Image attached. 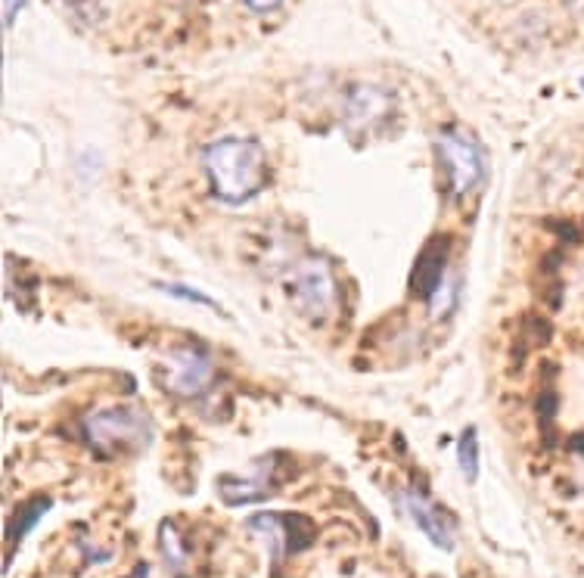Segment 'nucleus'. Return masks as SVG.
Masks as SVG:
<instances>
[{
    "mask_svg": "<svg viewBox=\"0 0 584 578\" xmlns=\"http://www.w3.org/2000/svg\"><path fill=\"white\" fill-rule=\"evenodd\" d=\"M435 150L442 156V165L447 171V184L454 196H466L485 184V153L473 134L466 128H442L435 137Z\"/></svg>",
    "mask_w": 584,
    "mask_h": 578,
    "instance_id": "obj_3",
    "label": "nucleus"
},
{
    "mask_svg": "<svg viewBox=\"0 0 584 578\" xmlns=\"http://www.w3.org/2000/svg\"><path fill=\"white\" fill-rule=\"evenodd\" d=\"M215 379V364L200 346H180L169 355V389L180 398H196Z\"/></svg>",
    "mask_w": 584,
    "mask_h": 578,
    "instance_id": "obj_5",
    "label": "nucleus"
},
{
    "mask_svg": "<svg viewBox=\"0 0 584 578\" xmlns=\"http://www.w3.org/2000/svg\"><path fill=\"white\" fill-rule=\"evenodd\" d=\"M162 293H169L174 295V299H184V302H193V305H206V308H215L218 311V302L211 299V295L206 293H200V289H193V286H187V284H156Z\"/></svg>",
    "mask_w": 584,
    "mask_h": 578,
    "instance_id": "obj_12",
    "label": "nucleus"
},
{
    "mask_svg": "<svg viewBox=\"0 0 584 578\" xmlns=\"http://www.w3.org/2000/svg\"><path fill=\"white\" fill-rule=\"evenodd\" d=\"M457 463H460V473H464L466 482H476V479H479V436H476V429H466L464 436H460Z\"/></svg>",
    "mask_w": 584,
    "mask_h": 578,
    "instance_id": "obj_11",
    "label": "nucleus"
},
{
    "mask_svg": "<svg viewBox=\"0 0 584 578\" xmlns=\"http://www.w3.org/2000/svg\"><path fill=\"white\" fill-rule=\"evenodd\" d=\"M28 0H4V26L10 28L13 22H16V16L22 13V6H26Z\"/></svg>",
    "mask_w": 584,
    "mask_h": 578,
    "instance_id": "obj_13",
    "label": "nucleus"
},
{
    "mask_svg": "<svg viewBox=\"0 0 584 578\" xmlns=\"http://www.w3.org/2000/svg\"><path fill=\"white\" fill-rule=\"evenodd\" d=\"M280 4H283V0H246V6L252 13H271V10H277Z\"/></svg>",
    "mask_w": 584,
    "mask_h": 578,
    "instance_id": "obj_14",
    "label": "nucleus"
},
{
    "mask_svg": "<svg viewBox=\"0 0 584 578\" xmlns=\"http://www.w3.org/2000/svg\"><path fill=\"white\" fill-rule=\"evenodd\" d=\"M85 436L97 454L118 458V454H138L153 442V423L140 408H103L85 417Z\"/></svg>",
    "mask_w": 584,
    "mask_h": 578,
    "instance_id": "obj_2",
    "label": "nucleus"
},
{
    "mask_svg": "<svg viewBox=\"0 0 584 578\" xmlns=\"http://www.w3.org/2000/svg\"><path fill=\"white\" fill-rule=\"evenodd\" d=\"M47 511H50V498H32V501H26V504H19V511L13 513V520L6 522V544L13 547L16 542H22Z\"/></svg>",
    "mask_w": 584,
    "mask_h": 578,
    "instance_id": "obj_10",
    "label": "nucleus"
},
{
    "mask_svg": "<svg viewBox=\"0 0 584 578\" xmlns=\"http://www.w3.org/2000/svg\"><path fill=\"white\" fill-rule=\"evenodd\" d=\"M392 109V97L379 88H354L348 97V121L354 128H374L379 119H385Z\"/></svg>",
    "mask_w": 584,
    "mask_h": 578,
    "instance_id": "obj_8",
    "label": "nucleus"
},
{
    "mask_svg": "<svg viewBox=\"0 0 584 578\" xmlns=\"http://www.w3.org/2000/svg\"><path fill=\"white\" fill-rule=\"evenodd\" d=\"M401 504H405V511L411 513V520L420 526V532L429 538L432 544L442 547V551H451L454 547V522L442 507L432 504L423 491H405L401 494Z\"/></svg>",
    "mask_w": 584,
    "mask_h": 578,
    "instance_id": "obj_6",
    "label": "nucleus"
},
{
    "mask_svg": "<svg viewBox=\"0 0 584 578\" xmlns=\"http://www.w3.org/2000/svg\"><path fill=\"white\" fill-rule=\"evenodd\" d=\"M292 293L299 308L311 317H327L333 305H336V280L323 258H308L295 268Z\"/></svg>",
    "mask_w": 584,
    "mask_h": 578,
    "instance_id": "obj_4",
    "label": "nucleus"
},
{
    "mask_svg": "<svg viewBox=\"0 0 584 578\" xmlns=\"http://www.w3.org/2000/svg\"><path fill=\"white\" fill-rule=\"evenodd\" d=\"M447 280V240L435 237L432 243H426V249L420 253V262L414 268V293L423 295L426 302H432V295L442 289V284Z\"/></svg>",
    "mask_w": 584,
    "mask_h": 578,
    "instance_id": "obj_7",
    "label": "nucleus"
},
{
    "mask_svg": "<svg viewBox=\"0 0 584 578\" xmlns=\"http://www.w3.org/2000/svg\"><path fill=\"white\" fill-rule=\"evenodd\" d=\"M211 193L227 205L255 200L268 187V156L252 137H221L202 150Z\"/></svg>",
    "mask_w": 584,
    "mask_h": 578,
    "instance_id": "obj_1",
    "label": "nucleus"
},
{
    "mask_svg": "<svg viewBox=\"0 0 584 578\" xmlns=\"http://www.w3.org/2000/svg\"><path fill=\"white\" fill-rule=\"evenodd\" d=\"M268 467H271V458L258 460V476L255 479H237V476H224L221 482H218V489H221V498L224 504L231 507H240V504H255V501H264L271 494V489L264 482H268Z\"/></svg>",
    "mask_w": 584,
    "mask_h": 578,
    "instance_id": "obj_9",
    "label": "nucleus"
}]
</instances>
